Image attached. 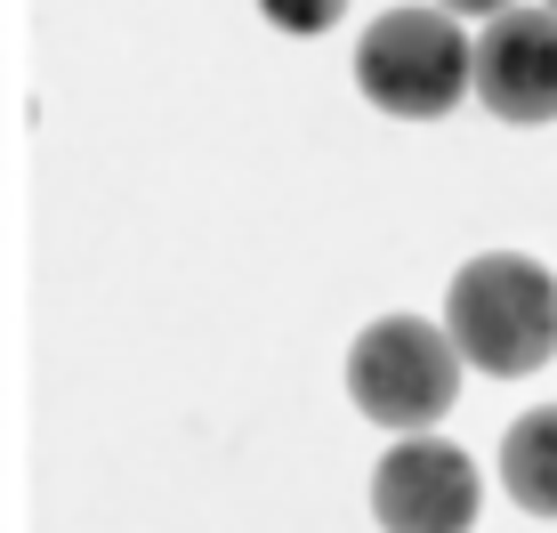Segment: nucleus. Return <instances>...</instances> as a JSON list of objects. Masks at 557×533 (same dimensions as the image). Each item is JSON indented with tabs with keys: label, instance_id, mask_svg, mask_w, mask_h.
<instances>
[{
	"label": "nucleus",
	"instance_id": "obj_1",
	"mask_svg": "<svg viewBox=\"0 0 557 533\" xmlns=\"http://www.w3.org/2000/svg\"><path fill=\"white\" fill-rule=\"evenodd\" d=\"M445 332L460 364L493 380H525L557 356V275L525 251H485L453 275L445 292Z\"/></svg>",
	"mask_w": 557,
	"mask_h": 533
},
{
	"label": "nucleus",
	"instance_id": "obj_2",
	"mask_svg": "<svg viewBox=\"0 0 557 533\" xmlns=\"http://www.w3.org/2000/svg\"><path fill=\"white\" fill-rule=\"evenodd\" d=\"M476 41L453 25V9H388L356 41V89L396 122H445L469 98Z\"/></svg>",
	"mask_w": 557,
	"mask_h": 533
},
{
	"label": "nucleus",
	"instance_id": "obj_3",
	"mask_svg": "<svg viewBox=\"0 0 557 533\" xmlns=\"http://www.w3.org/2000/svg\"><path fill=\"white\" fill-rule=\"evenodd\" d=\"M348 396L363 421L396 429V436H420L453 412L460 396V348L445 323H420V315H380L356 332L348 348Z\"/></svg>",
	"mask_w": 557,
	"mask_h": 533
},
{
	"label": "nucleus",
	"instance_id": "obj_4",
	"mask_svg": "<svg viewBox=\"0 0 557 533\" xmlns=\"http://www.w3.org/2000/svg\"><path fill=\"white\" fill-rule=\"evenodd\" d=\"M476 501H485V485H476V461L445 436H405V445L380 453L372 469V518L380 533H469L476 525Z\"/></svg>",
	"mask_w": 557,
	"mask_h": 533
},
{
	"label": "nucleus",
	"instance_id": "obj_5",
	"mask_svg": "<svg viewBox=\"0 0 557 533\" xmlns=\"http://www.w3.org/2000/svg\"><path fill=\"white\" fill-rule=\"evenodd\" d=\"M469 89L485 98L493 122H517V129L557 122V9H502V16H485Z\"/></svg>",
	"mask_w": 557,
	"mask_h": 533
},
{
	"label": "nucleus",
	"instance_id": "obj_6",
	"mask_svg": "<svg viewBox=\"0 0 557 533\" xmlns=\"http://www.w3.org/2000/svg\"><path fill=\"white\" fill-rule=\"evenodd\" d=\"M502 485L517 509L557 518V405H533L525 421H509L502 436Z\"/></svg>",
	"mask_w": 557,
	"mask_h": 533
},
{
	"label": "nucleus",
	"instance_id": "obj_7",
	"mask_svg": "<svg viewBox=\"0 0 557 533\" xmlns=\"http://www.w3.org/2000/svg\"><path fill=\"white\" fill-rule=\"evenodd\" d=\"M259 16L275 33H307V41H315V33H332L339 16H348V0H259Z\"/></svg>",
	"mask_w": 557,
	"mask_h": 533
},
{
	"label": "nucleus",
	"instance_id": "obj_8",
	"mask_svg": "<svg viewBox=\"0 0 557 533\" xmlns=\"http://www.w3.org/2000/svg\"><path fill=\"white\" fill-rule=\"evenodd\" d=\"M436 9H453V16H502V9H517V0H436Z\"/></svg>",
	"mask_w": 557,
	"mask_h": 533
},
{
	"label": "nucleus",
	"instance_id": "obj_9",
	"mask_svg": "<svg viewBox=\"0 0 557 533\" xmlns=\"http://www.w3.org/2000/svg\"><path fill=\"white\" fill-rule=\"evenodd\" d=\"M542 9H557V0H542Z\"/></svg>",
	"mask_w": 557,
	"mask_h": 533
}]
</instances>
